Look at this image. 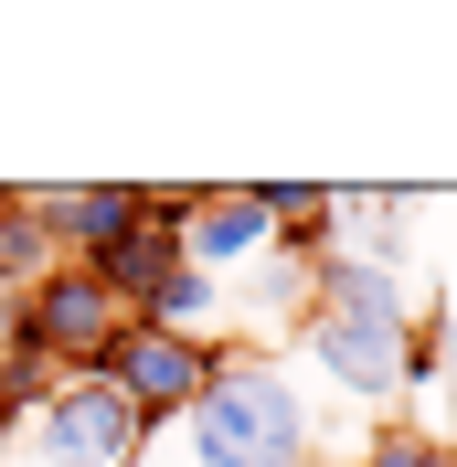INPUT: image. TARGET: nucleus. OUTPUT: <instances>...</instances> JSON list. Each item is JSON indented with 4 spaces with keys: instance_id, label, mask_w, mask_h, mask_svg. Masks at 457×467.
Returning <instances> with one entry per match:
<instances>
[{
    "instance_id": "obj_1",
    "label": "nucleus",
    "mask_w": 457,
    "mask_h": 467,
    "mask_svg": "<svg viewBox=\"0 0 457 467\" xmlns=\"http://www.w3.org/2000/svg\"><path fill=\"white\" fill-rule=\"evenodd\" d=\"M298 350H309L341 393H362V404H394V393L436 382L426 319H415V276H404V265H372V255H319L309 265Z\"/></svg>"
},
{
    "instance_id": "obj_2",
    "label": "nucleus",
    "mask_w": 457,
    "mask_h": 467,
    "mask_svg": "<svg viewBox=\"0 0 457 467\" xmlns=\"http://www.w3.org/2000/svg\"><path fill=\"white\" fill-rule=\"evenodd\" d=\"M181 446H192V467H309L319 414H309V393L277 361H234L224 350L213 393L181 414Z\"/></svg>"
},
{
    "instance_id": "obj_3",
    "label": "nucleus",
    "mask_w": 457,
    "mask_h": 467,
    "mask_svg": "<svg viewBox=\"0 0 457 467\" xmlns=\"http://www.w3.org/2000/svg\"><path fill=\"white\" fill-rule=\"evenodd\" d=\"M96 372H107L117 393H128V414L160 436V425H181V414L213 393V372H224V340H181V329L128 319V329L107 340V361H96Z\"/></svg>"
},
{
    "instance_id": "obj_4",
    "label": "nucleus",
    "mask_w": 457,
    "mask_h": 467,
    "mask_svg": "<svg viewBox=\"0 0 457 467\" xmlns=\"http://www.w3.org/2000/svg\"><path fill=\"white\" fill-rule=\"evenodd\" d=\"M139 446H149V425L128 414V393L107 372H64L54 404L32 414V457L43 467H128Z\"/></svg>"
},
{
    "instance_id": "obj_5",
    "label": "nucleus",
    "mask_w": 457,
    "mask_h": 467,
    "mask_svg": "<svg viewBox=\"0 0 457 467\" xmlns=\"http://www.w3.org/2000/svg\"><path fill=\"white\" fill-rule=\"evenodd\" d=\"M128 319H139V308H117V297L96 287V265L64 255L43 287H22V329H11V340H32L43 361H64V372H96V361H107V340H117Z\"/></svg>"
},
{
    "instance_id": "obj_6",
    "label": "nucleus",
    "mask_w": 457,
    "mask_h": 467,
    "mask_svg": "<svg viewBox=\"0 0 457 467\" xmlns=\"http://www.w3.org/2000/svg\"><path fill=\"white\" fill-rule=\"evenodd\" d=\"M256 255H277V223H266V202H256V181H202V202H192V223H181V265H202V276H245Z\"/></svg>"
},
{
    "instance_id": "obj_7",
    "label": "nucleus",
    "mask_w": 457,
    "mask_h": 467,
    "mask_svg": "<svg viewBox=\"0 0 457 467\" xmlns=\"http://www.w3.org/2000/svg\"><path fill=\"white\" fill-rule=\"evenodd\" d=\"M22 202L54 223V244H64L75 265H86V255H107L117 234L139 223V192H128V181H75V192H22Z\"/></svg>"
},
{
    "instance_id": "obj_8",
    "label": "nucleus",
    "mask_w": 457,
    "mask_h": 467,
    "mask_svg": "<svg viewBox=\"0 0 457 467\" xmlns=\"http://www.w3.org/2000/svg\"><path fill=\"white\" fill-rule=\"evenodd\" d=\"M86 265H96V287H107L117 308H149V297H160V276H181V234L139 213V223L117 234L107 255H86Z\"/></svg>"
},
{
    "instance_id": "obj_9",
    "label": "nucleus",
    "mask_w": 457,
    "mask_h": 467,
    "mask_svg": "<svg viewBox=\"0 0 457 467\" xmlns=\"http://www.w3.org/2000/svg\"><path fill=\"white\" fill-rule=\"evenodd\" d=\"M224 308H245V319H266V329H298V308H309V265H298V255H256L245 276H224Z\"/></svg>"
},
{
    "instance_id": "obj_10",
    "label": "nucleus",
    "mask_w": 457,
    "mask_h": 467,
    "mask_svg": "<svg viewBox=\"0 0 457 467\" xmlns=\"http://www.w3.org/2000/svg\"><path fill=\"white\" fill-rule=\"evenodd\" d=\"M54 382H64V361H43L32 340H11V350H0V446H11V436H32V414L54 404Z\"/></svg>"
},
{
    "instance_id": "obj_11",
    "label": "nucleus",
    "mask_w": 457,
    "mask_h": 467,
    "mask_svg": "<svg viewBox=\"0 0 457 467\" xmlns=\"http://www.w3.org/2000/svg\"><path fill=\"white\" fill-rule=\"evenodd\" d=\"M139 319H149V329H181V340H213V319H224V276L181 265V276H160V297H149Z\"/></svg>"
},
{
    "instance_id": "obj_12",
    "label": "nucleus",
    "mask_w": 457,
    "mask_h": 467,
    "mask_svg": "<svg viewBox=\"0 0 457 467\" xmlns=\"http://www.w3.org/2000/svg\"><path fill=\"white\" fill-rule=\"evenodd\" d=\"M64 265V244H54V223L32 202H11V223H0V297H22V287H43Z\"/></svg>"
},
{
    "instance_id": "obj_13",
    "label": "nucleus",
    "mask_w": 457,
    "mask_h": 467,
    "mask_svg": "<svg viewBox=\"0 0 457 467\" xmlns=\"http://www.w3.org/2000/svg\"><path fill=\"white\" fill-rule=\"evenodd\" d=\"M362 467H457V446L426 436V425H383V436L362 446Z\"/></svg>"
},
{
    "instance_id": "obj_14",
    "label": "nucleus",
    "mask_w": 457,
    "mask_h": 467,
    "mask_svg": "<svg viewBox=\"0 0 457 467\" xmlns=\"http://www.w3.org/2000/svg\"><path fill=\"white\" fill-rule=\"evenodd\" d=\"M426 350H436V372H447V393H457V319H426Z\"/></svg>"
},
{
    "instance_id": "obj_15",
    "label": "nucleus",
    "mask_w": 457,
    "mask_h": 467,
    "mask_svg": "<svg viewBox=\"0 0 457 467\" xmlns=\"http://www.w3.org/2000/svg\"><path fill=\"white\" fill-rule=\"evenodd\" d=\"M11 329H22V297H0V350H11Z\"/></svg>"
},
{
    "instance_id": "obj_16",
    "label": "nucleus",
    "mask_w": 457,
    "mask_h": 467,
    "mask_svg": "<svg viewBox=\"0 0 457 467\" xmlns=\"http://www.w3.org/2000/svg\"><path fill=\"white\" fill-rule=\"evenodd\" d=\"M11 202H22V192H11V181H0V223H11Z\"/></svg>"
}]
</instances>
